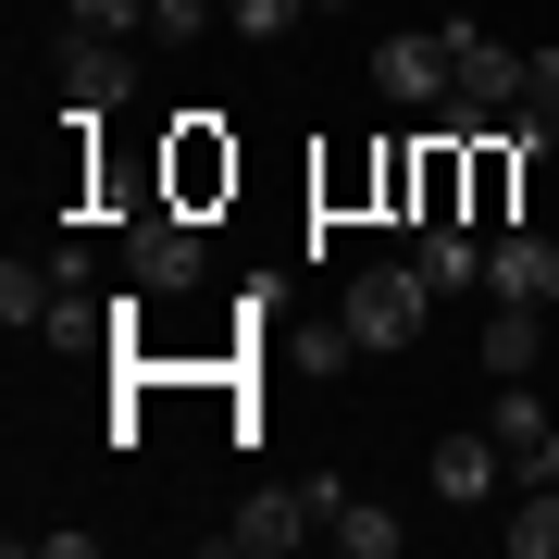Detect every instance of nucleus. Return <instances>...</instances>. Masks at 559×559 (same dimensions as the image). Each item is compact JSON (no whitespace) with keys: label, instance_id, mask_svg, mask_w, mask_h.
Segmentation results:
<instances>
[{"label":"nucleus","instance_id":"nucleus-1","mask_svg":"<svg viewBox=\"0 0 559 559\" xmlns=\"http://www.w3.org/2000/svg\"><path fill=\"white\" fill-rule=\"evenodd\" d=\"M348 336L360 348H411L423 336V311H436V286H423V261H373V274H348Z\"/></svg>","mask_w":559,"mask_h":559},{"label":"nucleus","instance_id":"nucleus-2","mask_svg":"<svg viewBox=\"0 0 559 559\" xmlns=\"http://www.w3.org/2000/svg\"><path fill=\"white\" fill-rule=\"evenodd\" d=\"M373 87L399 112H448L460 100V50H448V25H399V38H373Z\"/></svg>","mask_w":559,"mask_h":559},{"label":"nucleus","instance_id":"nucleus-3","mask_svg":"<svg viewBox=\"0 0 559 559\" xmlns=\"http://www.w3.org/2000/svg\"><path fill=\"white\" fill-rule=\"evenodd\" d=\"M311 535H323V498H311V485H261L212 547H224V559H286V547H311Z\"/></svg>","mask_w":559,"mask_h":559},{"label":"nucleus","instance_id":"nucleus-4","mask_svg":"<svg viewBox=\"0 0 559 559\" xmlns=\"http://www.w3.org/2000/svg\"><path fill=\"white\" fill-rule=\"evenodd\" d=\"M124 274H138L150 299H175V286L212 274V249H200V224H187V212H138V224H124Z\"/></svg>","mask_w":559,"mask_h":559},{"label":"nucleus","instance_id":"nucleus-5","mask_svg":"<svg viewBox=\"0 0 559 559\" xmlns=\"http://www.w3.org/2000/svg\"><path fill=\"white\" fill-rule=\"evenodd\" d=\"M448 50H460V100H448V112H485V124L522 112V50H510V38H485L473 13H448Z\"/></svg>","mask_w":559,"mask_h":559},{"label":"nucleus","instance_id":"nucleus-6","mask_svg":"<svg viewBox=\"0 0 559 559\" xmlns=\"http://www.w3.org/2000/svg\"><path fill=\"white\" fill-rule=\"evenodd\" d=\"M485 436L510 448V473H522V485H547V473H559V411L535 399V373H510V385H498V411H485Z\"/></svg>","mask_w":559,"mask_h":559},{"label":"nucleus","instance_id":"nucleus-7","mask_svg":"<svg viewBox=\"0 0 559 559\" xmlns=\"http://www.w3.org/2000/svg\"><path fill=\"white\" fill-rule=\"evenodd\" d=\"M62 100H75V112H124V100H138V50L62 25Z\"/></svg>","mask_w":559,"mask_h":559},{"label":"nucleus","instance_id":"nucleus-8","mask_svg":"<svg viewBox=\"0 0 559 559\" xmlns=\"http://www.w3.org/2000/svg\"><path fill=\"white\" fill-rule=\"evenodd\" d=\"M485 299H522V311H547V299H559V249L535 237V224H510V237L485 249Z\"/></svg>","mask_w":559,"mask_h":559},{"label":"nucleus","instance_id":"nucleus-9","mask_svg":"<svg viewBox=\"0 0 559 559\" xmlns=\"http://www.w3.org/2000/svg\"><path fill=\"white\" fill-rule=\"evenodd\" d=\"M498 485H510V448L485 436V423H473V436H436V498L448 510H485Z\"/></svg>","mask_w":559,"mask_h":559},{"label":"nucleus","instance_id":"nucleus-10","mask_svg":"<svg viewBox=\"0 0 559 559\" xmlns=\"http://www.w3.org/2000/svg\"><path fill=\"white\" fill-rule=\"evenodd\" d=\"M423 286H436V299H460V286H485V249H473V224L460 212H423Z\"/></svg>","mask_w":559,"mask_h":559},{"label":"nucleus","instance_id":"nucleus-11","mask_svg":"<svg viewBox=\"0 0 559 559\" xmlns=\"http://www.w3.org/2000/svg\"><path fill=\"white\" fill-rule=\"evenodd\" d=\"M535 348H547V311H522V299H498V323H485V373H535Z\"/></svg>","mask_w":559,"mask_h":559},{"label":"nucleus","instance_id":"nucleus-12","mask_svg":"<svg viewBox=\"0 0 559 559\" xmlns=\"http://www.w3.org/2000/svg\"><path fill=\"white\" fill-rule=\"evenodd\" d=\"M323 535H336L348 559H399V547H411V522H399V510H385V498H348L336 522H323Z\"/></svg>","mask_w":559,"mask_h":559},{"label":"nucleus","instance_id":"nucleus-13","mask_svg":"<svg viewBox=\"0 0 559 559\" xmlns=\"http://www.w3.org/2000/svg\"><path fill=\"white\" fill-rule=\"evenodd\" d=\"M510 559H559V473L522 485V510H510Z\"/></svg>","mask_w":559,"mask_h":559},{"label":"nucleus","instance_id":"nucleus-14","mask_svg":"<svg viewBox=\"0 0 559 559\" xmlns=\"http://www.w3.org/2000/svg\"><path fill=\"white\" fill-rule=\"evenodd\" d=\"M50 299H62V274H25V261L0 274V323H13V336H38V323H50Z\"/></svg>","mask_w":559,"mask_h":559},{"label":"nucleus","instance_id":"nucleus-15","mask_svg":"<svg viewBox=\"0 0 559 559\" xmlns=\"http://www.w3.org/2000/svg\"><path fill=\"white\" fill-rule=\"evenodd\" d=\"M311 13H323V0H224V25H237V38H299Z\"/></svg>","mask_w":559,"mask_h":559},{"label":"nucleus","instance_id":"nucleus-16","mask_svg":"<svg viewBox=\"0 0 559 559\" xmlns=\"http://www.w3.org/2000/svg\"><path fill=\"white\" fill-rule=\"evenodd\" d=\"M522 124L559 138V50H522Z\"/></svg>","mask_w":559,"mask_h":559},{"label":"nucleus","instance_id":"nucleus-17","mask_svg":"<svg viewBox=\"0 0 559 559\" xmlns=\"http://www.w3.org/2000/svg\"><path fill=\"white\" fill-rule=\"evenodd\" d=\"M62 25H87V38H124V25H150V0H62Z\"/></svg>","mask_w":559,"mask_h":559},{"label":"nucleus","instance_id":"nucleus-18","mask_svg":"<svg viewBox=\"0 0 559 559\" xmlns=\"http://www.w3.org/2000/svg\"><path fill=\"white\" fill-rule=\"evenodd\" d=\"M212 25H224L212 0H150V38H175V50H187V38H212Z\"/></svg>","mask_w":559,"mask_h":559},{"label":"nucleus","instance_id":"nucleus-19","mask_svg":"<svg viewBox=\"0 0 559 559\" xmlns=\"http://www.w3.org/2000/svg\"><path fill=\"white\" fill-rule=\"evenodd\" d=\"M323 13H348V0H323Z\"/></svg>","mask_w":559,"mask_h":559}]
</instances>
